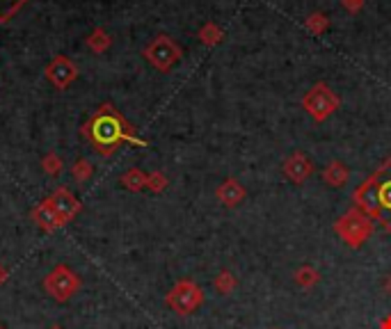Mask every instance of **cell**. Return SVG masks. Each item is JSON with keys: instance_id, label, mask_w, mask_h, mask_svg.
Here are the masks:
<instances>
[{"instance_id": "obj_14", "label": "cell", "mask_w": 391, "mask_h": 329, "mask_svg": "<svg viewBox=\"0 0 391 329\" xmlns=\"http://www.w3.org/2000/svg\"><path fill=\"white\" fill-rule=\"evenodd\" d=\"M197 37H199V41L204 44V46L213 49V46H218V44H222V39H225V32H222V28L215 24V21H208V24H204L202 28H199Z\"/></svg>"}, {"instance_id": "obj_7", "label": "cell", "mask_w": 391, "mask_h": 329, "mask_svg": "<svg viewBox=\"0 0 391 329\" xmlns=\"http://www.w3.org/2000/svg\"><path fill=\"white\" fill-rule=\"evenodd\" d=\"M142 55L147 58V62L153 66V69L167 74V71H172V66L183 58V51L172 37L158 35L147 49L142 51Z\"/></svg>"}, {"instance_id": "obj_29", "label": "cell", "mask_w": 391, "mask_h": 329, "mask_svg": "<svg viewBox=\"0 0 391 329\" xmlns=\"http://www.w3.org/2000/svg\"><path fill=\"white\" fill-rule=\"evenodd\" d=\"M0 329H5V327H3V325H0Z\"/></svg>"}, {"instance_id": "obj_10", "label": "cell", "mask_w": 391, "mask_h": 329, "mask_svg": "<svg viewBox=\"0 0 391 329\" xmlns=\"http://www.w3.org/2000/svg\"><path fill=\"white\" fill-rule=\"evenodd\" d=\"M53 201V208L58 211L62 224H69L78 213H81V201L76 199V195H71V190L66 188H58L51 195Z\"/></svg>"}, {"instance_id": "obj_17", "label": "cell", "mask_w": 391, "mask_h": 329, "mask_svg": "<svg viewBox=\"0 0 391 329\" xmlns=\"http://www.w3.org/2000/svg\"><path fill=\"white\" fill-rule=\"evenodd\" d=\"M121 186H124L126 190H131V192H140V190L147 188V174H144L142 169H138V167H131L128 172L121 176Z\"/></svg>"}, {"instance_id": "obj_3", "label": "cell", "mask_w": 391, "mask_h": 329, "mask_svg": "<svg viewBox=\"0 0 391 329\" xmlns=\"http://www.w3.org/2000/svg\"><path fill=\"white\" fill-rule=\"evenodd\" d=\"M334 231H337V236L350 249H360L368 243V238L373 236L375 224H373V218H368L362 208L352 206L334 222Z\"/></svg>"}, {"instance_id": "obj_1", "label": "cell", "mask_w": 391, "mask_h": 329, "mask_svg": "<svg viewBox=\"0 0 391 329\" xmlns=\"http://www.w3.org/2000/svg\"><path fill=\"white\" fill-rule=\"evenodd\" d=\"M83 135L92 142L94 151L101 156H113L119 149V144L124 142L136 146H147V142L136 135V128L110 103H103L89 117V121L83 128Z\"/></svg>"}, {"instance_id": "obj_18", "label": "cell", "mask_w": 391, "mask_h": 329, "mask_svg": "<svg viewBox=\"0 0 391 329\" xmlns=\"http://www.w3.org/2000/svg\"><path fill=\"white\" fill-rule=\"evenodd\" d=\"M213 288H215L220 295H231L233 290L238 288V279H236V275H233V272L222 270L220 275L213 279Z\"/></svg>"}, {"instance_id": "obj_12", "label": "cell", "mask_w": 391, "mask_h": 329, "mask_svg": "<svg viewBox=\"0 0 391 329\" xmlns=\"http://www.w3.org/2000/svg\"><path fill=\"white\" fill-rule=\"evenodd\" d=\"M32 220H35V224H39L41 229L49 231V233H53L55 229L64 226L62 220H60V215H58V211L53 208V201L51 199L41 201L39 206H35V211H32Z\"/></svg>"}, {"instance_id": "obj_23", "label": "cell", "mask_w": 391, "mask_h": 329, "mask_svg": "<svg viewBox=\"0 0 391 329\" xmlns=\"http://www.w3.org/2000/svg\"><path fill=\"white\" fill-rule=\"evenodd\" d=\"M167 186H170V178H167L163 172H151V174H147V188L151 190V192H163Z\"/></svg>"}, {"instance_id": "obj_6", "label": "cell", "mask_w": 391, "mask_h": 329, "mask_svg": "<svg viewBox=\"0 0 391 329\" xmlns=\"http://www.w3.org/2000/svg\"><path fill=\"white\" fill-rule=\"evenodd\" d=\"M81 286H83L81 277H78L76 272L64 263L55 265L46 275V279H44V290H46L55 302L71 300L73 295L81 290Z\"/></svg>"}, {"instance_id": "obj_28", "label": "cell", "mask_w": 391, "mask_h": 329, "mask_svg": "<svg viewBox=\"0 0 391 329\" xmlns=\"http://www.w3.org/2000/svg\"><path fill=\"white\" fill-rule=\"evenodd\" d=\"M49 329H62L60 325H53V327H49Z\"/></svg>"}, {"instance_id": "obj_9", "label": "cell", "mask_w": 391, "mask_h": 329, "mask_svg": "<svg viewBox=\"0 0 391 329\" xmlns=\"http://www.w3.org/2000/svg\"><path fill=\"white\" fill-rule=\"evenodd\" d=\"M46 78L51 81L53 87L66 89L78 78V69H76V64L69 58H64V55H58V58H55L46 66Z\"/></svg>"}, {"instance_id": "obj_19", "label": "cell", "mask_w": 391, "mask_h": 329, "mask_svg": "<svg viewBox=\"0 0 391 329\" xmlns=\"http://www.w3.org/2000/svg\"><path fill=\"white\" fill-rule=\"evenodd\" d=\"M110 44H113V39H110V35L103 28H94L92 35L87 37V46L94 53H106L110 49Z\"/></svg>"}, {"instance_id": "obj_27", "label": "cell", "mask_w": 391, "mask_h": 329, "mask_svg": "<svg viewBox=\"0 0 391 329\" xmlns=\"http://www.w3.org/2000/svg\"><path fill=\"white\" fill-rule=\"evenodd\" d=\"M385 293H387L389 298H391V275H389V277L385 279Z\"/></svg>"}, {"instance_id": "obj_4", "label": "cell", "mask_w": 391, "mask_h": 329, "mask_svg": "<svg viewBox=\"0 0 391 329\" xmlns=\"http://www.w3.org/2000/svg\"><path fill=\"white\" fill-rule=\"evenodd\" d=\"M303 108L307 110V115L314 119L316 123H323V121H327L334 112L339 110L341 106V98L339 94L334 92V89L325 83H316L314 87L309 89V92L303 96Z\"/></svg>"}, {"instance_id": "obj_24", "label": "cell", "mask_w": 391, "mask_h": 329, "mask_svg": "<svg viewBox=\"0 0 391 329\" xmlns=\"http://www.w3.org/2000/svg\"><path fill=\"white\" fill-rule=\"evenodd\" d=\"M341 5L345 7L348 14H360L364 9V0H341Z\"/></svg>"}, {"instance_id": "obj_8", "label": "cell", "mask_w": 391, "mask_h": 329, "mask_svg": "<svg viewBox=\"0 0 391 329\" xmlns=\"http://www.w3.org/2000/svg\"><path fill=\"white\" fill-rule=\"evenodd\" d=\"M282 172H284V176L290 181V183L303 186V183H307V181H309V176L314 174V163L309 161L307 153L293 151L282 163Z\"/></svg>"}, {"instance_id": "obj_21", "label": "cell", "mask_w": 391, "mask_h": 329, "mask_svg": "<svg viewBox=\"0 0 391 329\" xmlns=\"http://www.w3.org/2000/svg\"><path fill=\"white\" fill-rule=\"evenodd\" d=\"M41 167H44V172H46L49 176H58L62 169H64V163H62V158L58 153H46L44 156V161H41Z\"/></svg>"}, {"instance_id": "obj_13", "label": "cell", "mask_w": 391, "mask_h": 329, "mask_svg": "<svg viewBox=\"0 0 391 329\" xmlns=\"http://www.w3.org/2000/svg\"><path fill=\"white\" fill-rule=\"evenodd\" d=\"M348 178H350V169L341 161H332L325 169H323V181H325L330 188H343L348 183Z\"/></svg>"}, {"instance_id": "obj_26", "label": "cell", "mask_w": 391, "mask_h": 329, "mask_svg": "<svg viewBox=\"0 0 391 329\" xmlns=\"http://www.w3.org/2000/svg\"><path fill=\"white\" fill-rule=\"evenodd\" d=\"M380 329H391V315H387L382 323H380Z\"/></svg>"}, {"instance_id": "obj_2", "label": "cell", "mask_w": 391, "mask_h": 329, "mask_svg": "<svg viewBox=\"0 0 391 329\" xmlns=\"http://www.w3.org/2000/svg\"><path fill=\"white\" fill-rule=\"evenodd\" d=\"M352 201L368 218L382 224V229L391 233V158L380 165L364 183L352 192Z\"/></svg>"}, {"instance_id": "obj_20", "label": "cell", "mask_w": 391, "mask_h": 329, "mask_svg": "<svg viewBox=\"0 0 391 329\" xmlns=\"http://www.w3.org/2000/svg\"><path fill=\"white\" fill-rule=\"evenodd\" d=\"M28 0H0V24H7Z\"/></svg>"}, {"instance_id": "obj_16", "label": "cell", "mask_w": 391, "mask_h": 329, "mask_svg": "<svg viewBox=\"0 0 391 329\" xmlns=\"http://www.w3.org/2000/svg\"><path fill=\"white\" fill-rule=\"evenodd\" d=\"M305 30L309 32V35H314V37H323L325 32L330 30V19L327 14H323V12H311L307 19H305Z\"/></svg>"}, {"instance_id": "obj_5", "label": "cell", "mask_w": 391, "mask_h": 329, "mask_svg": "<svg viewBox=\"0 0 391 329\" xmlns=\"http://www.w3.org/2000/svg\"><path fill=\"white\" fill-rule=\"evenodd\" d=\"M165 302L174 313L190 315L204 304V290L199 288L193 279H181V281L174 283L170 293H167Z\"/></svg>"}, {"instance_id": "obj_25", "label": "cell", "mask_w": 391, "mask_h": 329, "mask_svg": "<svg viewBox=\"0 0 391 329\" xmlns=\"http://www.w3.org/2000/svg\"><path fill=\"white\" fill-rule=\"evenodd\" d=\"M7 279H9V270H7L3 263H0V286H3V283H5Z\"/></svg>"}, {"instance_id": "obj_22", "label": "cell", "mask_w": 391, "mask_h": 329, "mask_svg": "<svg viewBox=\"0 0 391 329\" xmlns=\"http://www.w3.org/2000/svg\"><path fill=\"white\" fill-rule=\"evenodd\" d=\"M94 174V169L92 165H89V161H85V158H81L73 167H71V176L78 181V183H85V181H89Z\"/></svg>"}, {"instance_id": "obj_15", "label": "cell", "mask_w": 391, "mask_h": 329, "mask_svg": "<svg viewBox=\"0 0 391 329\" xmlns=\"http://www.w3.org/2000/svg\"><path fill=\"white\" fill-rule=\"evenodd\" d=\"M295 283L300 288H305V290H311L316 286V283L320 281V272L314 268V265H300L295 270V275H293Z\"/></svg>"}, {"instance_id": "obj_11", "label": "cell", "mask_w": 391, "mask_h": 329, "mask_svg": "<svg viewBox=\"0 0 391 329\" xmlns=\"http://www.w3.org/2000/svg\"><path fill=\"white\" fill-rule=\"evenodd\" d=\"M215 197L218 201L222 203V206H227V208H236L240 201H245V197H248V190H245V186L240 183L238 178H225L222 183L218 186L215 190Z\"/></svg>"}]
</instances>
